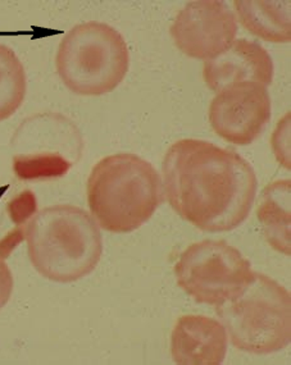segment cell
I'll list each match as a JSON object with an SVG mask.
<instances>
[{
	"label": "cell",
	"instance_id": "8992f818",
	"mask_svg": "<svg viewBox=\"0 0 291 365\" xmlns=\"http://www.w3.org/2000/svg\"><path fill=\"white\" fill-rule=\"evenodd\" d=\"M173 271L188 295L213 307L240 295L257 274L250 262L223 240H204L189 246Z\"/></svg>",
	"mask_w": 291,
	"mask_h": 365
},
{
	"label": "cell",
	"instance_id": "4fadbf2b",
	"mask_svg": "<svg viewBox=\"0 0 291 365\" xmlns=\"http://www.w3.org/2000/svg\"><path fill=\"white\" fill-rule=\"evenodd\" d=\"M257 215L267 241L276 250L290 255V180L267 186Z\"/></svg>",
	"mask_w": 291,
	"mask_h": 365
},
{
	"label": "cell",
	"instance_id": "30bf717a",
	"mask_svg": "<svg viewBox=\"0 0 291 365\" xmlns=\"http://www.w3.org/2000/svg\"><path fill=\"white\" fill-rule=\"evenodd\" d=\"M203 77L215 93L241 82L268 86L273 80L272 58L258 43L239 38L220 56L204 63Z\"/></svg>",
	"mask_w": 291,
	"mask_h": 365
},
{
	"label": "cell",
	"instance_id": "7a4b0ae2",
	"mask_svg": "<svg viewBox=\"0 0 291 365\" xmlns=\"http://www.w3.org/2000/svg\"><path fill=\"white\" fill-rule=\"evenodd\" d=\"M24 232L31 264L53 282L68 284L86 277L103 254L101 227L86 210L70 204L40 210Z\"/></svg>",
	"mask_w": 291,
	"mask_h": 365
},
{
	"label": "cell",
	"instance_id": "3957f363",
	"mask_svg": "<svg viewBox=\"0 0 291 365\" xmlns=\"http://www.w3.org/2000/svg\"><path fill=\"white\" fill-rule=\"evenodd\" d=\"M86 192L93 218L112 233L138 230L163 202L158 172L133 153H118L99 160L90 173Z\"/></svg>",
	"mask_w": 291,
	"mask_h": 365
},
{
	"label": "cell",
	"instance_id": "6da1fadb",
	"mask_svg": "<svg viewBox=\"0 0 291 365\" xmlns=\"http://www.w3.org/2000/svg\"><path fill=\"white\" fill-rule=\"evenodd\" d=\"M162 170L172 209L202 231L235 230L252 210L258 180L236 151L203 140H180L167 151Z\"/></svg>",
	"mask_w": 291,
	"mask_h": 365
},
{
	"label": "cell",
	"instance_id": "52a82bcc",
	"mask_svg": "<svg viewBox=\"0 0 291 365\" xmlns=\"http://www.w3.org/2000/svg\"><path fill=\"white\" fill-rule=\"evenodd\" d=\"M13 149V168L21 180L57 178L81 157L83 139L63 115L38 114L19 126Z\"/></svg>",
	"mask_w": 291,
	"mask_h": 365
},
{
	"label": "cell",
	"instance_id": "5b68a950",
	"mask_svg": "<svg viewBox=\"0 0 291 365\" xmlns=\"http://www.w3.org/2000/svg\"><path fill=\"white\" fill-rule=\"evenodd\" d=\"M236 349L250 354H272L291 341V296L284 286L257 273L240 295L215 307Z\"/></svg>",
	"mask_w": 291,
	"mask_h": 365
},
{
	"label": "cell",
	"instance_id": "277c9868",
	"mask_svg": "<svg viewBox=\"0 0 291 365\" xmlns=\"http://www.w3.org/2000/svg\"><path fill=\"white\" fill-rule=\"evenodd\" d=\"M130 66L126 41L112 26L89 21L75 26L58 46L56 67L72 93L99 96L123 81Z\"/></svg>",
	"mask_w": 291,
	"mask_h": 365
},
{
	"label": "cell",
	"instance_id": "8fae6325",
	"mask_svg": "<svg viewBox=\"0 0 291 365\" xmlns=\"http://www.w3.org/2000/svg\"><path fill=\"white\" fill-rule=\"evenodd\" d=\"M228 331L204 315H184L172 331L171 353L180 365H218L228 354Z\"/></svg>",
	"mask_w": 291,
	"mask_h": 365
},
{
	"label": "cell",
	"instance_id": "9a60e30c",
	"mask_svg": "<svg viewBox=\"0 0 291 365\" xmlns=\"http://www.w3.org/2000/svg\"><path fill=\"white\" fill-rule=\"evenodd\" d=\"M13 274L4 260H0V310L9 302L13 292Z\"/></svg>",
	"mask_w": 291,
	"mask_h": 365
},
{
	"label": "cell",
	"instance_id": "5bb4252c",
	"mask_svg": "<svg viewBox=\"0 0 291 365\" xmlns=\"http://www.w3.org/2000/svg\"><path fill=\"white\" fill-rule=\"evenodd\" d=\"M26 73L16 53L0 44V122L8 120L25 101Z\"/></svg>",
	"mask_w": 291,
	"mask_h": 365
},
{
	"label": "cell",
	"instance_id": "9c48e42d",
	"mask_svg": "<svg viewBox=\"0 0 291 365\" xmlns=\"http://www.w3.org/2000/svg\"><path fill=\"white\" fill-rule=\"evenodd\" d=\"M271 120V96L258 82H241L218 91L209 107L215 133L235 145L258 139Z\"/></svg>",
	"mask_w": 291,
	"mask_h": 365
},
{
	"label": "cell",
	"instance_id": "7c38bea8",
	"mask_svg": "<svg viewBox=\"0 0 291 365\" xmlns=\"http://www.w3.org/2000/svg\"><path fill=\"white\" fill-rule=\"evenodd\" d=\"M290 0L257 1L238 0L235 9L244 27L271 43H290Z\"/></svg>",
	"mask_w": 291,
	"mask_h": 365
},
{
	"label": "cell",
	"instance_id": "ba28073f",
	"mask_svg": "<svg viewBox=\"0 0 291 365\" xmlns=\"http://www.w3.org/2000/svg\"><path fill=\"white\" fill-rule=\"evenodd\" d=\"M170 31L178 51L207 62L234 43L238 19L223 0H195L178 12Z\"/></svg>",
	"mask_w": 291,
	"mask_h": 365
}]
</instances>
